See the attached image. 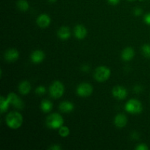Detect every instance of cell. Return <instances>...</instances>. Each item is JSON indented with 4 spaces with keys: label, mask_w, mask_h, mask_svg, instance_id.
<instances>
[{
    "label": "cell",
    "mask_w": 150,
    "mask_h": 150,
    "mask_svg": "<svg viewBox=\"0 0 150 150\" xmlns=\"http://www.w3.org/2000/svg\"><path fill=\"white\" fill-rule=\"evenodd\" d=\"M17 7L21 11L26 12L29 9V3H28V1L26 0H18L17 1Z\"/></svg>",
    "instance_id": "19"
},
{
    "label": "cell",
    "mask_w": 150,
    "mask_h": 150,
    "mask_svg": "<svg viewBox=\"0 0 150 150\" xmlns=\"http://www.w3.org/2000/svg\"><path fill=\"white\" fill-rule=\"evenodd\" d=\"M51 23V18L47 14H42L37 19V23L41 28H46Z\"/></svg>",
    "instance_id": "11"
},
{
    "label": "cell",
    "mask_w": 150,
    "mask_h": 150,
    "mask_svg": "<svg viewBox=\"0 0 150 150\" xmlns=\"http://www.w3.org/2000/svg\"><path fill=\"white\" fill-rule=\"evenodd\" d=\"M19 92L22 95H27L31 91V85L27 81H23L19 84L18 86Z\"/></svg>",
    "instance_id": "16"
},
{
    "label": "cell",
    "mask_w": 150,
    "mask_h": 150,
    "mask_svg": "<svg viewBox=\"0 0 150 150\" xmlns=\"http://www.w3.org/2000/svg\"><path fill=\"white\" fill-rule=\"evenodd\" d=\"M144 21L146 24L150 25V13L145 15L144 17Z\"/></svg>",
    "instance_id": "25"
},
{
    "label": "cell",
    "mask_w": 150,
    "mask_h": 150,
    "mask_svg": "<svg viewBox=\"0 0 150 150\" xmlns=\"http://www.w3.org/2000/svg\"><path fill=\"white\" fill-rule=\"evenodd\" d=\"M48 1H52V2H53V1H55L56 0H48Z\"/></svg>",
    "instance_id": "31"
},
{
    "label": "cell",
    "mask_w": 150,
    "mask_h": 150,
    "mask_svg": "<svg viewBox=\"0 0 150 150\" xmlns=\"http://www.w3.org/2000/svg\"><path fill=\"white\" fill-rule=\"evenodd\" d=\"M143 107L140 101L138 100L131 99L125 105V110L130 114H139L142 111Z\"/></svg>",
    "instance_id": "5"
},
{
    "label": "cell",
    "mask_w": 150,
    "mask_h": 150,
    "mask_svg": "<svg viewBox=\"0 0 150 150\" xmlns=\"http://www.w3.org/2000/svg\"><path fill=\"white\" fill-rule=\"evenodd\" d=\"M4 59L7 62H16L18 59L19 53L18 50L15 49V48H10V49L6 51V52L4 53Z\"/></svg>",
    "instance_id": "9"
},
{
    "label": "cell",
    "mask_w": 150,
    "mask_h": 150,
    "mask_svg": "<svg viewBox=\"0 0 150 150\" xmlns=\"http://www.w3.org/2000/svg\"><path fill=\"white\" fill-rule=\"evenodd\" d=\"M120 0H108V3L110 4H112V5H117V4H119Z\"/></svg>",
    "instance_id": "27"
},
{
    "label": "cell",
    "mask_w": 150,
    "mask_h": 150,
    "mask_svg": "<svg viewBox=\"0 0 150 150\" xmlns=\"http://www.w3.org/2000/svg\"><path fill=\"white\" fill-rule=\"evenodd\" d=\"M64 85L62 84V83L59 81H54L49 88L50 95L54 99L61 98L63 95V94H64Z\"/></svg>",
    "instance_id": "4"
},
{
    "label": "cell",
    "mask_w": 150,
    "mask_h": 150,
    "mask_svg": "<svg viewBox=\"0 0 150 150\" xmlns=\"http://www.w3.org/2000/svg\"><path fill=\"white\" fill-rule=\"evenodd\" d=\"M111 76V70L105 66L97 67L95 72V79L99 82H104L108 80Z\"/></svg>",
    "instance_id": "3"
},
{
    "label": "cell",
    "mask_w": 150,
    "mask_h": 150,
    "mask_svg": "<svg viewBox=\"0 0 150 150\" xmlns=\"http://www.w3.org/2000/svg\"><path fill=\"white\" fill-rule=\"evenodd\" d=\"M134 55L135 51L133 48L128 47V48H126L125 49L123 50L121 57L124 61H130L134 57Z\"/></svg>",
    "instance_id": "14"
},
{
    "label": "cell",
    "mask_w": 150,
    "mask_h": 150,
    "mask_svg": "<svg viewBox=\"0 0 150 150\" xmlns=\"http://www.w3.org/2000/svg\"><path fill=\"white\" fill-rule=\"evenodd\" d=\"M49 149L51 150H60L62 149L61 146H59V145H54V146H51V147L49 148Z\"/></svg>",
    "instance_id": "28"
},
{
    "label": "cell",
    "mask_w": 150,
    "mask_h": 150,
    "mask_svg": "<svg viewBox=\"0 0 150 150\" xmlns=\"http://www.w3.org/2000/svg\"><path fill=\"white\" fill-rule=\"evenodd\" d=\"M143 55L146 58H150V44H144L142 48Z\"/></svg>",
    "instance_id": "21"
},
{
    "label": "cell",
    "mask_w": 150,
    "mask_h": 150,
    "mask_svg": "<svg viewBox=\"0 0 150 150\" xmlns=\"http://www.w3.org/2000/svg\"><path fill=\"white\" fill-rule=\"evenodd\" d=\"M45 58V54L40 50H36L31 55V59L34 63H40Z\"/></svg>",
    "instance_id": "13"
},
{
    "label": "cell",
    "mask_w": 150,
    "mask_h": 150,
    "mask_svg": "<svg viewBox=\"0 0 150 150\" xmlns=\"http://www.w3.org/2000/svg\"><path fill=\"white\" fill-rule=\"evenodd\" d=\"M35 92L38 95H43V94L45 93V88L42 86H38L36 90H35Z\"/></svg>",
    "instance_id": "23"
},
{
    "label": "cell",
    "mask_w": 150,
    "mask_h": 150,
    "mask_svg": "<svg viewBox=\"0 0 150 150\" xmlns=\"http://www.w3.org/2000/svg\"><path fill=\"white\" fill-rule=\"evenodd\" d=\"M134 90L136 91V92H141V91H142V87H141V86H135Z\"/></svg>",
    "instance_id": "29"
},
{
    "label": "cell",
    "mask_w": 150,
    "mask_h": 150,
    "mask_svg": "<svg viewBox=\"0 0 150 150\" xmlns=\"http://www.w3.org/2000/svg\"><path fill=\"white\" fill-rule=\"evenodd\" d=\"M129 1H134V0H129Z\"/></svg>",
    "instance_id": "32"
},
{
    "label": "cell",
    "mask_w": 150,
    "mask_h": 150,
    "mask_svg": "<svg viewBox=\"0 0 150 150\" xmlns=\"http://www.w3.org/2000/svg\"><path fill=\"white\" fill-rule=\"evenodd\" d=\"M112 94L114 98L118 100H124L127 95V91L125 88L121 86H117L113 89Z\"/></svg>",
    "instance_id": "8"
},
{
    "label": "cell",
    "mask_w": 150,
    "mask_h": 150,
    "mask_svg": "<svg viewBox=\"0 0 150 150\" xmlns=\"http://www.w3.org/2000/svg\"><path fill=\"white\" fill-rule=\"evenodd\" d=\"M7 99L8 100L10 104H12L14 107H16V108H18V109L21 110L22 108L24 107V104L23 102L21 100V98H19L17 96V95L15 93H10L7 96Z\"/></svg>",
    "instance_id": "7"
},
{
    "label": "cell",
    "mask_w": 150,
    "mask_h": 150,
    "mask_svg": "<svg viewBox=\"0 0 150 150\" xmlns=\"http://www.w3.org/2000/svg\"><path fill=\"white\" fill-rule=\"evenodd\" d=\"M127 122V119L125 115L122 114H120L117 115L114 119V124L119 128L124 127Z\"/></svg>",
    "instance_id": "12"
},
{
    "label": "cell",
    "mask_w": 150,
    "mask_h": 150,
    "mask_svg": "<svg viewBox=\"0 0 150 150\" xmlns=\"http://www.w3.org/2000/svg\"><path fill=\"white\" fill-rule=\"evenodd\" d=\"M64 124V120L62 116L54 113L48 116L46 119V125L51 129H59Z\"/></svg>",
    "instance_id": "2"
},
{
    "label": "cell",
    "mask_w": 150,
    "mask_h": 150,
    "mask_svg": "<svg viewBox=\"0 0 150 150\" xmlns=\"http://www.w3.org/2000/svg\"><path fill=\"white\" fill-rule=\"evenodd\" d=\"M93 88L88 83H82L77 87V94L81 97H88L92 93Z\"/></svg>",
    "instance_id": "6"
},
{
    "label": "cell",
    "mask_w": 150,
    "mask_h": 150,
    "mask_svg": "<svg viewBox=\"0 0 150 150\" xmlns=\"http://www.w3.org/2000/svg\"><path fill=\"white\" fill-rule=\"evenodd\" d=\"M53 108V104L48 100H44L41 103V109L43 112L48 113L49 111H51V109Z\"/></svg>",
    "instance_id": "18"
},
{
    "label": "cell",
    "mask_w": 150,
    "mask_h": 150,
    "mask_svg": "<svg viewBox=\"0 0 150 150\" xmlns=\"http://www.w3.org/2000/svg\"><path fill=\"white\" fill-rule=\"evenodd\" d=\"M73 108H74V105L72 103L69 102V101H64V102L61 103L59 105V109L62 112H71V111H73Z\"/></svg>",
    "instance_id": "17"
},
{
    "label": "cell",
    "mask_w": 150,
    "mask_h": 150,
    "mask_svg": "<svg viewBox=\"0 0 150 150\" xmlns=\"http://www.w3.org/2000/svg\"><path fill=\"white\" fill-rule=\"evenodd\" d=\"M6 123L12 129H18L23 124V117L18 111H12L6 117Z\"/></svg>",
    "instance_id": "1"
},
{
    "label": "cell",
    "mask_w": 150,
    "mask_h": 150,
    "mask_svg": "<svg viewBox=\"0 0 150 150\" xmlns=\"http://www.w3.org/2000/svg\"><path fill=\"white\" fill-rule=\"evenodd\" d=\"M59 133L62 137H67L70 134V129L66 126H62L59 130Z\"/></svg>",
    "instance_id": "22"
},
{
    "label": "cell",
    "mask_w": 150,
    "mask_h": 150,
    "mask_svg": "<svg viewBox=\"0 0 150 150\" xmlns=\"http://www.w3.org/2000/svg\"><path fill=\"white\" fill-rule=\"evenodd\" d=\"M0 105H1V112L4 113L7 111L10 103L7 98H4V97L1 96V99H0Z\"/></svg>",
    "instance_id": "20"
},
{
    "label": "cell",
    "mask_w": 150,
    "mask_h": 150,
    "mask_svg": "<svg viewBox=\"0 0 150 150\" xmlns=\"http://www.w3.org/2000/svg\"><path fill=\"white\" fill-rule=\"evenodd\" d=\"M89 70V66H87V65H84V66H83V67H82V70H83V71H88V70Z\"/></svg>",
    "instance_id": "30"
},
{
    "label": "cell",
    "mask_w": 150,
    "mask_h": 150,
    "mask_svg": "<svg viewBox=\"0 0 150 150\" xmlns=\"http://www.w3.org/2000/svg\"><path fill=\"white\" fill-rule=\"evenodd\" d=\"M134 14L136 16H139L142 14V10L141 8H136L134 10Z\"/></svg>",
    "instance_id": "26"
},
{
    "label": "cell",
    "mask_w": 150,
    "mask_h": 150,
    "mask_svg": "<svg viewBox=\"0 0 150 150\" xmlns=\"http://www.w3.org/2000/svg\"><path fill=\"white\" fill-rule=\"evenodd\" d=\"M136 150H148L149 149V147L146 146L144 144H139V146H136Z\"/></svg>",
    "instance_id": "24"
},
{
    "label": "cell",
    "mask_w": 150,
    "mask_h": 150,
    "mask_svg": "<svg viewBox=\"0 0 150 150\" xmlns=\"http://www.w3.org/2000/svg\"><path fill=\"white\" fill-rule=\"evenodd\" d=\"M74 35L77 39L83 40L87 35V30L83 25H77L74 29Z\"/></svg>",
    "instance_id": "10"
},
{
    "label": "cell",
    "mask_w": 150,
    "mask_h": 150,
    "mask_svg": "<svg viewBox=\"0 0 150 150\" xmlns=\"http://www.w3.org/2000/svg\"><path fill=\"white\" fill-rule=\"evenodd\" d=\"M58 37L61 40H67L70 37L71 34H70V29L67 26H62L58 30Z\"/></svg>",
    "instance_id": "15"
}]
</instances>
